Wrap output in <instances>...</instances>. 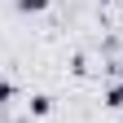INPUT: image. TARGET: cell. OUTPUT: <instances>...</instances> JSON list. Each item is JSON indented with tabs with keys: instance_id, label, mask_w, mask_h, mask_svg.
I'll list each match as a JSON object with an SVG mask.
<instances>
[{
	"instance_id": "obj_1",
	"label": "cell",
	"mask_w": 123,
	"mask_h": 123,
	"mask_svg": "<svg viewBox=\"0 0 123 123\" xmlns=\"http://www.w3.org/2000/svg\"><path fill=\"white\" fill-rule=\"evenodd\" d=\"M31 110H35V114H49L53 101H49V97H31Z\"/></svg>"
},
{
	"instance_id": "obj_2",
	"label": "cell",
	"mask_w": 123,
	"mask_h": 123,
	"mask_svg": "<svg viewBox=\"0 0 123 123\" xmlns=\"http://www.w3.org/2000/svg\"><path fill=\"white\" fill-rule=\"evenodd\" d=\"M44 5H49V0H18V9H22V13H40Z\"/></svg>"
},
{
	"instance_id": "obj_3",
	"label": "cell",
	"mask_w": 123,
	"mask_h": 123,
	"mask_svg": "<svg viewBox=\"0 0 123 123\" xmlns=\"http://www.w3.org/2000/svg\"><path fill=\"white\" fill-rule=\"evenodd\" d=\"M105 105H114V110H119V105H123V84H119V88H110V92H105Z\"/></svg>"
},
{
	"instance_id": "obj_4",
	"label": "cell",
	"mask_w": 123,
	"mask_h": 123,
	"mask_svg": "<svg viewBox=\"0 0 123 123\" xmlns=\"http://www.w3.org/2000/svg\"><path fill=\"white\" fill-rule=\"evenodd\" d=\"M13 101V84H0V105H9Z\"/></svg>"
}]
</instances>
